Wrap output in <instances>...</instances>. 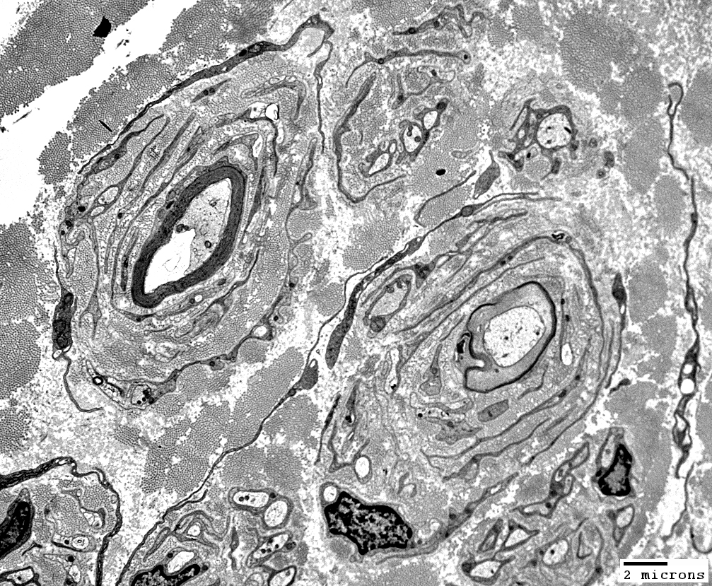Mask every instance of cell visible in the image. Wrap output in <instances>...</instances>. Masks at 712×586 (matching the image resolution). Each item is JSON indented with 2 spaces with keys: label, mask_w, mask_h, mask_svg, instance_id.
<instances>
[{
  "label": "cell",
  "mask_w": 712,
  "mask_h": 586,
  "mask_svg": "<svg viewBox=\"0 0 712 586\" xmlns=\"http://www.w3.org/2000/svg\"><path fill=\"white\" fill-rule=\"evenodd\" d=\"M589 454V447L584 446L571 460L559 469L557 476L562 478L570 470L582 464L588 459Z\"/></svg>",
  "instance_id": "cell-28"
},
{
  "label": "cell",
  "mask_w": 712,
  "mask_h": 586,
  "mask_svg": "<svg viewBox=\"0 0 712 586\" xmlns=\"http://www.w3.org/2000/svg\"><path fill=\"white\" fill-rule=\"evenodd\" d=\"M113 435L117 441L124 445L136 447L139 445L140 430L135 427L119 426L115 429Z\"/></svg>",
  "instance_id": "cell-25"
},
{
  "label": "cell",
  "mask_w": 712,
  "mask_h": 586,
  "mask_svg": "<svg viewBox=\"0 0 712 586\" xmlns=\"http://www.w3.org/2000/svg\"><path fill=\"white\" fill-rule=\"evenodd\" d=\"M209 467V457H187L179 459L168 470L163 488L169 493L187 495L202 482Z\"/></svg>",
  "instance_id": "cell-14"
},
{
  "label": "cell",
  "mask_w": 712,
  "mask_h": 586,
  "mask_svg": "<svg viewBox=\"0 0 712 586\" xmlns=\"http://www.w3.org/2000/svg\"><path fill=\"white\" fill-rule=\"evenodd\" d=\"M288 533L275 535L262 544L253 553L252 558L255 561H261L281 549L288 541Z\"/></svg>",
  "instance_id": "cell-22"
},
{
  "label": "cell",
  "mask_w": 712,
  "mask_h": 586,
  "mask_svg": "<svg viewBox=\"0 0 712 586\" xmlns=\"http://www.w3.org/2000/svg\"><path fill=\"white\" fill-rule=\"evenodd\" d=\"M326 517L331 532L349 537L363 552L404 546L412 535L392 510L366 506L347 495L327 508Z\"/></svg>",
  "instance_id": "cell-5"
},
{
  "label": "cell",
  "mask_w": 712,
  "mask_h": 586,
  "mask_svg": "<svg viewBox=\"0 0 712 586\" xmlns=\"http://www.w3.org/2000/svg\"><path fill=\"white\" fill-rule=\"evenodd\" d=\"M270 498L269 493L263 488H239L230 497L236 506L252 510L264 509Z\"/></svg>",
  "instance_id": "cell-18"
},
{
  "label": "cell",
  "mask_w": 712,
  "mask_h": 586,
  "mask_svg": "<svg viewBox=\"0 0 712 586\" xmlns=\"http://www.w3.org/2000/svg\"><path fill=\"white\" fill-rule=\"evenodd\" d=\"M575 22L578 85L593 91L605 84L612 63L619 60L623 29L604 16L585 11Z\"/></svg>",
  "instance_id": "cell-6"
},
{
  "label": "cell",
  "mask_w": 712,
  "mask_h": 586,
  "mask_svg": "<svg viewBox=\"0 0 712 586\" xmlns=\"http://www.w3.org/2000/svg\"><path fill=\"white\" fill-rule=\"evenodd\" d=\"M267 351V344L258 339H248L240 347L238 356L243 363L254 364L264 361Z\"/></svg>",
  "instance_id": "cell-20"
},
{
  "label": "cell",
  "mask_w": 712,
  "mask_h": 586,
  "mask_svg": "<svg viewBox=\"0 0 712 586\" xmlns=\"http://www.w3.org/2000/svg\"><path fill=\"white\" fill-rule=\"evenodd\" d=\"M231 375V370H227L221 373H218L214 376L211 375L209 382L208 391H215L223 387Z\"/></svg>",
  "instance_id": "cell-31"
},
{
  "label": "cell",
  "mask_w": 712,
  "mask_h": 586,
  "mask_svg": "<svg viewBox=\"0 0 712 586\" xmlns=\"http://www.w3.org/2000/svg\"><path fill=\"white\" fill-rule=\"evenodd\" d=\"M33 530L37 539L42 543L47 542L52 536L50 525L45 520L42 514H38L34 521Z\"/></svg>",
  "instance_id": "cell-27"
},
{
  "label": "cell",
  "mask_w": 712,
  "mask_h": 586,
  "mask_svg": "<svg viewBox=\"0 0 712 586\" xmlns=\"http://www.w3.org/2000/svg\"><path fill=\"white\" fill-rule=\"evenodd\" d=\"M98 21L83 1H45L6 47L1 71L35 72L47 86L91 66L97 57L91 37Z\"/></svg>",
  "instance_id": "cell-1"
},
{
  "label": "cell",
  "mask_w": 712,
  "mask_h": 586,
  "mask_svg": "<svg viewBox=\"0 0 712 586\" xmlns=\"http://www.w3.org/2000/svg\"><path fill=\"white\" fill-rule=\"evenodd\" d=\"M351 317L346 316L332 336L327 353V361L329 366H332L335 362L341 343L351 325Z\"/></svg>",
  "instance_id": "cell-23"
},
{
  "label": "cell",
  "mask_w": 712,
  "mask_h": 586,
  "mask_svg": "<svg viewBox=\"0 0 712 586\" xmlns=\"http://www.w3.org/2000/svg\"><path fill=\"white\" fill-rule=\"evenodd\" d=\"M46 86L30 71L1 72V114L8 115L40 96Z\"/></svg>",
  "instance_id": "cell-13"
},
{
  "label": "cell",
  "mask_w": 712,
  "mask_h": 586,
  "mask_svg": "<svg viewBox=\"0 0 712 586\" xmlns=\"http://www.w3.org/2000/svg\"><path fill=\"white\" fill-rule=\"evenodd\" d=\"M615 449V445L612 441H608L605 445L600 456V463L603 467H608L612 464Z\"/></svg>",
  "instance_id": "cell-33"
},
{
  "label": "cell",
  "mask_w": 712,
  "mask_h": 586,
  "mask_svg": "<svg viewBox=\"0 0 712 586\" xmlns=\"http://www.w3.org/2000/svg\"><path fill=\"white\" fill-rule=\"evenodd\" d=\"M30 419L24 411L8 407L0 412V447L2 453L20 450L26 441Z\"/></svg>",
  "instance_id": "cell-16"
},
{
  "label": "cell",
  "mask_w": 712,
  "mask_h": 586,
  "mask_svg": "<svg viewBox=\"0 0 712 586\" xmlns=\"http://www.w3.org/2000/svg\"><path fill=\"white\" fill-rule=\"evenodd\" d=\"M211 374L202 364H194L184 369L177 381V392L187 403L194 402L208 391Z\"/></svg>",
  "instance_id": "cell-17"
},
{
  "label": "cell",
  "mask_w": 712,
  "mask_h": 586,
  "mask_svg": "<svg viewBox=\"0 0 712 586\" xmlns=\"http://www.w3.org/2000/svg\"><path fill=\"white\" fill-rule=\"evenodd\" d=\"M316 367L311 365L307 370L304 378L303 380V385L305 387H310L313 385L316 380Z\"/></svg>",
  "instance_id": "cell-35"
},
{
  "label": "cell",
  "mask_w": 712,
  "mask_h": 586,
  "mask_svg": "<svg viewBox=\"0 0 712 586\" xmlns=\"http://www.w3.org/2000/svg\"><path fill=\"white\" fill-rule=\"evenodd\" d=\"M514 532H512L509 537H515V539L513 540L511 544L518 543L520 541H523L526 539L527 534L525 531L522 530L520 528L515 529Z\"/></svg>",
  "instance_id": "cell-36"
},
{
  "label": "cell",
  "mask_w": 712,
  "mask_h": 586,
  "mask_svg": "<svg viewBox=\"0 0 712 586\" xmlns=\"http://www.w3.org/2000/svg\"><path fill=\"white\" fill-rule=\"evenodd\" d=\"M296 356L288 351L248 380L245 391L231 410L225 447L241 448L252 442L296 371Z\"/></svg>",
  "instance_id": "cell-3"
},
{
  "label": "cell",
  "mask_w": 712,
  "mask_h": 586,
  "mask_svg": "<svg viewBox=\"0 0 712 586\" xmlns=\"http://www.w3.org/2000/svg\"><path fill=\"white\" fill-rule=\"evenodd\" d=\"M231 409L228 402L204 405L177 444L175 457H209L220 447L229 426Z\"/></svg>",
  "instance_id": "cell-8"
},
{
  "label": "cell",
  "mask_w": 712,
  "mask_h": 586,
  "mask_svg": "<svg viewBox=\"0 0 712 586\" xmlns=\"http://www.w3.org/2000/svg\"><path fill=\"white\" fill-rule=\"evenodd\" d=\"M108 494L101 486L95 485L87 488L83 497L85 507L96 509L106 503Z\"/></svg>",
  "instance_id": "cell-24"
},
{
  "label": "cell",
  "mask_w": 712,
  "mask_h": 586,
  "mask_svg": "<svg viewBox=\"0 0 712 586\" xmlns=\"http://www.w3.org/2000/svg\"><path fill=\"white\" fill-rule=\"evenodd\" d=\"M658 74L640 68L626 78L621 92V110L631 122L641 124L649 119L657 107L663 87Z\"/></svg>",
  "instance_id": "cell-10"
},
{
  "label": "cell",
  "mask_w": 712,
  "mask_h": 586,
  "mask_svg": "<svg viewBox=\"0 0 712 586\" xmlns=\"http://www.w3.org/2000/svg\"><path fill=\"white\" fill-rule=\"evenodd\" d=\"M143 102L130 86L124 69L112 74L76 112L71 124L74 156L83 158L103 148Z\"/></svg>",
  "instance_id": "cell-2"
},
{
  "label": "cell",
  "mask_w": 712,
  "mask_h": 586,
  "mask_svg": "<svg viewBox=\"0 0 712 586\" xmlns=\"http://www.w3.org/2000/svg\"><path fill=\"white\" fill-rule=\"evenodd\" d=\"M295 568L293 567L286 568L282 570L271 578L269 580L270 585L274 586H284L288 585L295 575Z\"/></svg>",
  "instance_id": "cell-30"
},
{
  "label": "cell",
  "mask_w": 712,
  "mask_h": 586,
  "mask_svg": "<svg viewBox=\"0 0 712 586\" xmlns=\"http://www.w3.org/2000/svg\"><path fill=\"white\" fill-rule=\"evenodd\" d=\"M185 399L178 393H168L161 397L153 405V411L163 418H173L180 416L187 404Z\"/></svg>",
  "instance_id": "cell-19"
},
{
  "label": "cell",
  "mask_w": 712,
  "mask_h": 586,
  "mask_svg": "<svg viewBox=\"0 0 712 586\" xmlns=\"http://www.w3.org/2000/svg\"><path fill=\"white\" fill-rule=\"evenodd\" d=\"M634 515V510L633 507L628 506L622 510H621L616 515V524L620 529L628 526Z\"/></svg>",
  "instance_id": "cell-32"
},
{
  "label": "cell",
  "mask_w": 712,
  "mask_h": 586,
  "mask_svg": "<svg viewBox=\"0 0 712 586\" xmlns=\"http://www.w3.org/2000/svg\"><path fill=\"white\" fill-rule=\"evenodd\" d=\"M288 513V503L283 499H277L269 503L264 508L262 520L269 528H275L283 524Z\"/></svg>",
  "instance_id": "cell-21"
},
{
  "label": "cell",
  "mask_w": 712,
  "mask_h": 586,
  "mask_svg": "<svg viewBox=\"0 0 712 586\" xmlns=\"http://www.w3.org/2000/svg\"><path fill=\"white\" fill-rule=\"evenodd\" d=\"M385 322L382 317H375L370 322V327L374 332H379L385 327Z\"/></svg>",
  "instance_id": "cell-37"
},
{
  "label": "cell",
  "mask_w": 712,
  "mask_h": 586,
  "mask_svg": "<svg viewBox=\"0 0 712 586\" xmlns=\"http://www.w3.org/2000/svg\"><path fill=\"white\" fill-rule=\"evenodd\" d=\"M683 105L687 125L701 143L711 141V76L702 71L689 90Z\"/></svg>",
  "instance_id": "cell-12"
},
{
  "label": "cell",
  "mask_w": 712,
  "mask_h": 586,
  "mask_svg": "<svg viewBox=\"0 0 712 586\" xmlns=\"http://www.w3.org/2000/svg\"><path fill=\"white\" fill-rule=\"evenodd\" d=\"M568 549L566 540H560L551 544L544 552L543 561L547 565H555L563 561Z\"/></svg>",
  "instance_id": "cell-26"
},
{
  "label": "cell",
  "mask_w": 712,
  "mask_h": 586,
  "mask_svg": "<svg viewBox=\"0 0 712 586\" xmlns=\"http://www.w3.org/2000/svg\"><path fill=\"white\" fill-rule=\"evenodd\" d=\"M501 525H499L498 523V525H495V527L493 528V529L491 530V533L489 534V535L488 536L487 539H486L482 546L483 551L488 550L494 547V545L496 539V536L500 530Z\"/></svg>",
  "instance_id": "cell-34"
},
{
  "label": "cell",
  "mask_w": 712,
  "mask_h": 586,
  "mask_svg": "<svg viewBox=\"0 0 712 586\" xmlns=\"http://www.w3.org/2000/svg\"><path fill=\"white\" fill-rule=\"evenodd\" d=\"M265 450L245 447L225 461L221 477L228 486L239 488H263L268 481L264 474Z\"/></svg>",
  "instance_id": "cell-11"
},
{
  "label": "cell",
  "mask_w": 712,
  "mask_h": 586,
  "mask_svg": "<svg viewBox=\"0 0 712 586\" xmlns=\"http://www.w3.org/2000/svg\"><path fill=\"white\" fill-rule=\"evenodd\" d=\"M71 140L59 132L45 148L40 157V173L47 184H58L66 178L70 170Z\"/></svg>",
  "instance_id": "cell-15"
},
{
  "label": "cell",
  "mask_w": 712,
  "mask_h": 586,
  "mask_svg": "<svg viewBox=\"0 0 712 586\" xmlns=\"http://www.w3.org/2000/svg\"><path fill=\"white\" fill-rule=\"evenodd\" d=\"M191 423L189 418L177 421L165 428L150 445L141 484L145 494H151L163 488L166 473L175 457L177 444L187 434Z\"/></svg>",
  "instance_id": "cell-9"
},
{
  "label": "cell",
  "mask_w": 712,
  "mask_h": 586,
  "mask_svg": "<svg viewBox=\"0 0 712 586\" xmlns=\"http://www.w3.org/2000/svg\"><path fill=\"white\" fill-rule=\"evenodd\" d=\"M53 497L50 488L45 485L37 486L33 493V503L39 510L46 507Z\"/></svg>",
  "instance_id": "cell-29"
},
{
  "label": "cell",
  "mask_w": 712,
  "mask_h": 586,
  "mask_svg": "<svg viewBox=\"0 0 712 586\" xmlns=\"http://www.w3.org/2000/svg\"><path fill=\"white\" fill-rule=\"evenodd\" d=\"M40 334L28 320L1 324L0 395L1 399L30 382L37 372Z\"/></svg>",
  "instance_id": "cell-7"
},
{
  "label": "cell",
  "mask_w": 712,
  "mask_h": 586,
  "mask_svg": "<svg viewBox=\"0 0 712 586\" xmlns=\"http://www.w3.org/2000/svg\"><path fill=\"white\" fill-rule=\"evenodd\" d=\"M35 254L30 234L22 224L1 237L0 322L28 320L37 308Z\"/></svg>",
  "instance_id": "cell-4"
}]
</instances>
